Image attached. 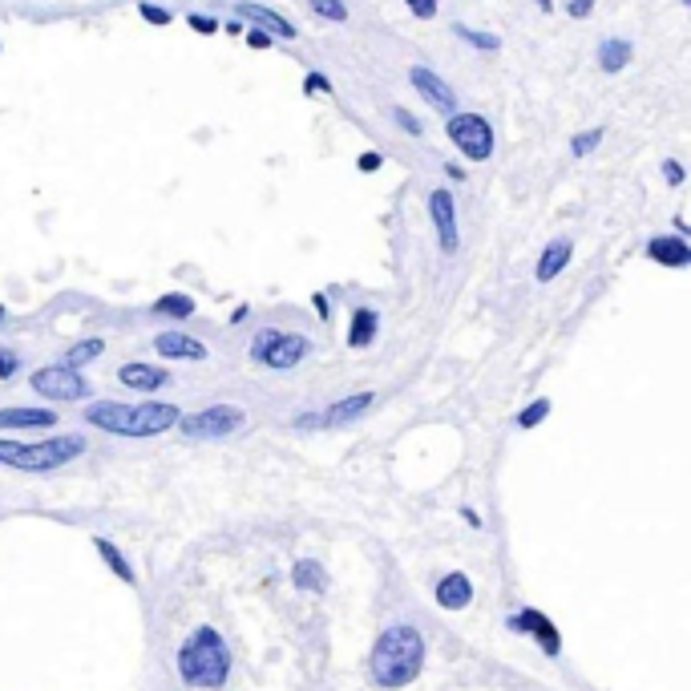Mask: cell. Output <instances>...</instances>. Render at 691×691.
<instances>
[{
    "label": "cell",
    "instance_id": "obj_5",
    "mask_svg": "<svg viewBox=\"0 0 691 691\" xmlns=\"http://www.w3.org/2000/svg\"><path fill=\"white\" fill-rule=\"evenodd\" d=\"M312 352V340L300 336V332H275V328H263L255 332L251 340V360L275 368V372H291L304 356Z\"/></svg>",
    "mask_w": 691,
    "mask_h": 691
},
{
    "label": "cell",
    "instance_id": "obj_37",
    "mask_svg": "<svg viewBox=\"0 0 691 691\" xmlns=\"http://www.w3.org/2000/svg\"><path fill=\"white\" fill-rule=\"evenodd\" d=\"M356 166H360V170H380V154H372V150H368V154H360V162H356Z\"/></svg>",
    "mask_w": 691,
    "mask_h": 691
},
{
    "label": "cell",
    "instance_id": "obj_36",
    "mask_svg": "<svg viewBox=\"0 0 691 691\" xmlns=\"http://www.w3.org/2000/svg\"><path fill=\"white\" fill-rule=\"evenodd\" d=\"M397 122H401V126H405L409 134H421V122H417V118H413L409 110H397Z\"/></svg>",
    "mask_w": 691,
    "mask_h": 691
},
{
    "label": "cell",
    "instance_id": "obj_3",
    "mask_svg": "<svg viewBox=\"0 0 691 691\" xmlns=\"http://www.w3.org/2000/svg\"><path fill=\"white\" fill-rule=\"evenodd\" d=\"M178 675L186 687H203V691H219L231 675V647L223 643V635L215 627H194L190 639L178 647L174 655Z\"/></svg>",
    "mask_w": 691,
    "mask_h": 691
},
{
    "label": "cell",
    "instance_id": "obj_16",
    "mask_svg": "<svg viewBox=\"0 0 691 691\" xmlns=\"http://www.w3.org/2000/svg\"><path fill=\"white\" fill-rule=\"evenodd\" d=\"M647 255H651L655 263H663V267H687V263H691V247H687L679 235H659V239H651V243H647Z\"/></svg>",
    "mask_w": 691,
    "mask_h": 691
},
{
    "label": "cell",
    "instance_id": "obj_15",
    "mask_svg": "<svg viewBox=\"0 0 691 691\" xmlns=\"http://www.w3.org/2000/svg\"><path fill=\"white\" fill-rule=\"evenodd\" d=\"M409 77H413V85L421 89L425 102H433L437 110H453V106H457V93H453V89H449V85H445V81H441L433 69H421V65H417Z\"/></svg>",
    "mask_w": 691,
    "mask_h": 691
},
{
    "label": "cell",
    "instance_id": "obj_22",
    "mask_svg": "<svg viewBox=\"0 0 691 691\" xmlns=\"http://www.w3.org/2000/svg\"><path fill=\"white\" fill-rule=\"evenodd\" d=\"M376 328H380V316H376L372 308H360V312L352 316V328H348V344H352V348H368V344L376 340Z\"/></svg>",
    "mask_w": 691,
    "mask_h": 691
},
{
    "label": "cell",
    "instance_id": "obj_34",
    "mask_svg": "<svg viewBox=\"0 0 691 691\" xmlns=\"http://www.w3.org/2000/svg\"><path fill=\"white\" fill-rule=\"evenodd\" d=\"M190 29H194V33H203V37H211L219 25H215L211 17H199V13H194V17H190Z\"/></svg>",
    "mask_w": 691,
    "mask_h": 691
},
{
    "label": "cell",
    "instance_id": "obj_26",
    "mask_svg": "<svg viewBox=\"0 0 691 691\" xmlns=\"http://www.w3.org/2000/svg\"><path fill=\"white\" fill-rule=\"evenodd\" d=\"M550 417V401H534V405H526L522 413H518V429H534V425H542Z\"/></svg>",
    "mask_w": 691,
    "mask_h": 691
},
{
    "label": "cell",
    "instance_id": "obj_30",
    "mask_svg": "<svg viewBox=\"0 0 691 691\" xmlns=\"http://www.w3.org/2000/svg\"><path fill=\"white\" fill-rule=\"evenodd\" d=\"M17 368H21L17 352H9V348H0V380H13V376H17Z\"/></svg>",
    "mask_w": 691,
    "mask_h": 691
},
{
    "label": "cell",
    "instance_id": "obj_19",
    "mask_svg": "<svg viewBox=\"0 0 691 691\" xmlns=\"http://www.w3.org/2000/svg\"><path fill=\"white\" fill-rule=\"evenodd\" d=\"M291 582H295V590H308V595H324V586H328L320 562H312V558H300L291 566Z\"/></svg>",
    "mask_w": 691,
    "mask_h": 691
},
{
    "label": "cell",
    "instance_id": "obj_2",
    "mask_svg": "<svg viewBox=\"0 0 691 691\" xmlns=\"http://www.w3.org/2000/svg\"><path fill=\"white\" fill-rule=\"evenodd\" d=\"M178 405L170 401H142V405H114V401H97L85 409V421L93 429H106L114 437H158L178 425Z\"/></svg>",
    "mask_w": 691,
    "mask_h": 691
},
{
    "label": "cell",
    "instance_id": "obj_7",
    "mask_svg": "<svg viewBox=\"0 0 691 691\" xmlns=\"http://www.w3.org/2000/svg\"><path fill=\"white\" fill-rule=\"evenodd\" d=\"M33 392H41L45 401H85L89 380L69 364H53V368L33 372Z\"/></svg>",
    "mask_w": 691,
    "mask_h": 691
},
{
    "label": "cell",
    "instance_id": "obj_35",
    "mask_svg": "<svg viewBox=\"0 0 691 691\" xmlns=\"http://www.w3.org/2000/svg\"><path fill=\"white\" fill-rule=\"evenodd\" d=\"M304 85H308L312 93H332V85H328V77H320V73H312V77H308Z\"/></svg>",
    "mask_w": 691,
    "mask_h": 691
},
{
    "label": "cell",
    "instance_id": "obj_40",
    "mask_svg": "<svg viewBox=\"0 0 691 691\" xmlns=\"http://www.w3.org/2000/svg\"><path fill=\"white\" fill-rule=\"evenodd\" d=\"M534 5H538V9H546V13H550V9H554V0H534Z\"/></svg>",
    "mask_w": 691,
    "mask_h": 691
},
{
    "label": "cell",
    "instance_id": "obj_31",
    "mask_svg": "<svg viewBox=\"0 0 691 691\" xmlns=\"http://www.w3.org/2000/svg\"><path fill=\"white\" fill-rule=\"evenodd\" d=\"M405 5H409L413 17H421V21H429V17L437 13V0H405Z\"/></svg>",
    "mask_w": 691,
    "mask_h": 691
},
{
    "label": "cell",
    "instance_id": "obj_9",
    "mask_svg": "<svg viewBox=\"0 0 691 691\" xmlns=\"http://www.w3.org/2000/svg\"><path fill=\"white\" fill-rule=\"evenodd\" d=\"M372 392H352V397H344V401H336V405H328L324 413H316V417H295V425L300 429H332V425H352V421H360L368 409H372Z\"/></svg>",
    "mask_w": 691,
    "mask_h": 691
},
{
    "label": "cell",
    "instance_id": "obj_38",
    "mask_svg": "<svg viewBox=\"0 0 691 691\" xmlns=\"http://www.w3.org/2000/svg\"><path fill=\"white\" fill-rule=\"evenodd\" d=\"M663 174H667V182H675V186L683 182V166H679V162H667V166H663Z\"/></svg>",
    "mask_w": 691,
    "mask_h": 691
},
{
    "label": "cell",
    "instance_id": "obj_39",
    "mask_svg": "<svg viewBox=\"0 0 691 691\" xmlns=\"http://www.w3.org/2000/svg\"><path fill=\"white\" fill-rule=\"evenodd\" d=\"M247 45H251V49H267V45H271V37H267V33H251V37H247Z\"/></svg>",
    "mask_w": 691,
    "mask_h": 691
},
{
    "label": "cell",
    "instance_id": "obj_1",
    "mask_svg": "<svg viewBox=\"0 0 691 691\" xmlns=\"http://www.w3.org/2000/svg\"><path fill=\"white\" fill-rule=\"evenodd\" d=\"M425 667V639L413 623H388L380 631V639L372 643V655H368V671H372V683L384 687V691H397V687H409Z\"/></svg>",
    "mask_w": 691,
    "mask_h": 691
},
{
    "label": "cell",
    "instance_id": "obj_25",
    "mask_svg": "<svg viewBox=\"0 0 691 691\" xmlns=\"http://www.w3.org/2000/svg\"><path fill=\"white\" fill-rule=\"evenodd\" d=\"M154 312H158V316H178V320H186V316H194V300H190V295H162V300L154 304Z\"/></svg>",
    "mask_w": 691,
    "mask_h": 691
},
{
    "label": "cell",
    "instance_id": "obj_4",
    "mask_svg": "<svg viewBox=\"0 0 691 691\" xmlns=\"http://www.w3.org/2000/svg\"><path fill=\"white\" fill-rule=\"evenodd\" d=\"M85 453V437H49V441H9L0 437V465L21 469V473H53Z\"/></svg>",
    "mask_w": 691,
    "mask_h": 691
},
{
    "label": "cell",
    "instance_id": "obj_33",
    "mask_svg": "<svg viewBox=\"0 0 691 691\" xmlns=\"http://www.w3.org/2000/svg\"><path fill=\"white\" fill-rule=\"evenodd\" d=\"M590 9H595V0H566V13H570V17H578V21H582Z\"/></svg>",
    "mask_w": 691,
    "mask_h": 691
},
{
    "label": "cell",
    "instance_id": "obj_29",
    "mask_svg": "<svg viewBox=\"0 0 691 691\" xmlns=\"http://www.w3.org/2000/svg\"><path fill=\"white\" fill-rule=\"evenodd\" d=\"M599 142H603V130H586V134H578V138L570 142V150H574V154L582 158V154H590V150H595Z\"/></svg>",
    "mask_w": 691,
    "mask_h": 691
},
{
    "label": "cell",
    "instance_id": "obj_23",
    "mask_svg": "<svg viewBox=\"0 0 691 691\" xmlns=\"http://www.w3.org/2000/svg\"><path fill=\"white\" fill-rule=\"evenodd\" d=\"M599 61H603L607 73H619V69L631 61V45H627V41H607V45L599 49Z\"/></svg>",
    "mask_w": 691,
    "mask_h": 691
},
{
    "label": "cell",
    "instance_id": "obj_17",
    "mask_svg": "<svg viewBox=\"0 0 691 691\" xmlns=\"http://www.w3.org/2000/svg\"><path fill=\"white\" fill-rule=\"evenodd\" d=\"M53 409H0V429H53Z\"/></svg>",
    "mask_w": 691,
    "mask_h": 691
},
{
    "label": "cell",
    "instance_id": "obj_12",
    "mask_svg": "<svg viewBox=\"0 0 691 691\" xmlns=\"http://www.w3.org/2000/svg\"><path fill=\"white\" fill-rule=\"evenodd\" d=\"M433 599H437L441 611H465V607L473 603V582H469L461 570H453V574H445V578L433 586Z\"/></svg>",
    "mask_w": 691,
    "mask_h": 691
},
{
    "label": "cell",
    "instance_id": "obj_8",
    "mask_svg": "<svg viewBox=\"0 0 691 691\" xmlns=\"http://www.w3.org/2000/svg\"><path fill=\"white\" fill-rule=\"evenodd\" d=\"M449 138L473 162H485L493 154V126L481 114H453L449 118Z\"/></svg>",
    "mask_w": 691,
    "mask_h": 691
},
{
    "label": "cell",
    "instance_id": "obj_21",
    "mask_svg": "<svg viewBox=\"0 0 691 691\" xmlns=\"http://www.w3.org/2000/svg\"><path fill=\"white\" fill-rule=\"evenodd\" d=\"M93 550H97V554H102V562H106V566H110V570H114V574H118L122 582H130V586L138 582L134 566H130V562L122 558V550H118V546H114L110 538H93Z\"/></svg>",
    "mask_w": 691,
    "mask_h": 691
},
{
    "label": "cell",
    "instance_id": "obj_27",
    "mask_svg": "<svg viewBox=\"0 0 691 691\" xmlns=\"http://www.w3.org/2000/svg\"><path fill=\"white\" fill-rule=\"evenodd\" d=\"M312 13L324 17V21H344V17H348L344 0H312Z\"/></svg>",
    "mask_w": 691,
    "mask_h": 691
},
{
    "label": "cell",
    "instance_id": "obj_10",
    "mask_svg": "<svg viewBox=\"0 0 691 691\" xmlns=\"http://www.w3.org/2000/svg\"><path fill=\"white\" fill-rule=\"evenodd\" d=\"M429 215H433L441 251L453 255V251H457V207H453V194H449V190H433V194H429Z\"/></svg>",
    "mask_w": 691,
    "mask_h": 691
},
{
    "label": "cell",
    "instance_id": "obj_11",
    "mask_svg": "<svg viewBox=\"0 0 691 691\" xmlns=\"http://www.w3.org/2000/svg\"><path fill=\"white\" fill-rule=\"evenodd\" d=\"M510 631H522V635H534L538 639V647L546 651V655H558L562 651V635H558V627L542 615V611H518L514 619H510Z\"/></svg>",
    "mask_w": 691,
    "mask_h": 691
},
{
    "label": "cell",
    "instance_id": "obj_32",
    "mask_svg": "<svg viewBox=\"0 0 691 691\" xmlns=\"http://www.w3.org/2000/svg\"><path fill=\"white\" fill-rule=\"evenodd\" d=\"M142 17H146L150 25H170V13L158 9V5H142Z\"/></svg>",
    "mask_w": 691,
    "mask_h": 691
},
{
    "label": "cell",
    "instance_id": "obj_13",
    "mask_svg": "<svg viewBox=\"0 0 691 691\" xmlns=\"http://www.w3.org/2000/svg\"><path fill=\"white\" fill-rule=\"evenodd\" d=\"M118 380H122L126 388H138V392H158V388H166V384H170V372H166V368H158V364L130 360V364H122V368H118Z\"/></svg>",
    "mask_w": 691,
    "mask_h": 691
},
{
    "label": "cell",
    "instance_id": "obj_24",
    "mask_svg": "<svg viewBox=\"0 0 691 691\" xmlns=\"http://www.w3.org/2000/svg\"><path fill=\"white\" fill-rule=\"evenodd\" d=\"M102 352H106V344H102V340H81V344H73V348L65 352V364H69V368H81V364L97 360Z\"/></svg>",
    "mask_w": 691,
    "mask_h": 691
},
{
    "label": "cell",
    "instance_id": "obj_14",
    "mask_svg": "<svg viewBox=\"0 0 691 691\" xmlns=\"http://www.w3.org/2000/svg\"><path fill=\"white\" fill-rule=\"evenodd\" d=\"M154 348L166 360H207V344H199L186 332H162V336H154Z\"/></svg>",
    "mask_w": 691,
    "mask_h": 691
},
{
    "label": "cell",
    "instance_id": "obj_28",
    "mask_svg": "<svg viewBox=\"0 0 691 691\" xmlns=\"http://www.w3.org/2000/svg\"><path fill=\"white\" fill-rule=\"evenodd\" d=\"M457 37H461V41H469V45H477V49H498V37H493V33H477V29L457 25Z\"/></svg>",
    "mask_w": 691,
    "mask_h": 691
},
{
    "label": "cell",
    "instance_id": "obj_6",
    "mask_svg": "<svg viewBox=\"0 0 691 691\" xmlns=\"http://www.w3.org/2000/svg\"><path fill=\"white\" fill-rule=\"evenodd\" d=\"M247 425V413L239 405H207L190 417H178V429L182 437H194V441H219V437H231Z\"/></svg>",
    "mask_w": 691,
    "mask_h": 691
},
{
    "label": "cell",
    "instance_id": "obj_18",
    "mask_svg": "<svg viewBox=\"0 0 691 691\" xmlns=\"http://www.w3.org/2000/svg\"><path fill=\"white\" fill-rule=\"evenodd\" d=\"M235 13H239L243 21H255V25H263V29H271V33H275V37H283V41H291V37H295V29H291V25H287V21L279 17V13H271V9H263V5H239Z\"/></svg>",
    "mask_w": 691,
    "mask_h": 691
},
{
    "label": "cell",
    "instance_id": "obj_20",
    "mask_svg": "<svg viewBox=\"0 0 691 691\" xmlns=\"http://www.w3.org/2000/svg\"><path fill=\"white\" fill-rule=\"evenodd\" d=\"M566 263H570V243H566V239H554V243L542 251V259H538V271H534L538 283H550Z\"/></svg>",
    "mask_w": 691,
    "mask_h": 691
}]
</instances>
